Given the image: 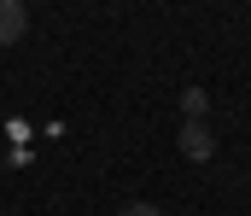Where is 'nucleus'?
<instances>
[{"label": "nucleus", "mask_w": 251, "mask_h": 216, "mask_svg": "<svg viewBox=\"0 0 251 216\" xmlns=\"http://www.w3.org/2000/svg\"><path fill=\"white\" fill-rule=\"evenodd\" d=\"M24 29H29V6L24 0H0V47L24 41Z\"/></svg>", "instance_id": "1"}, {"label": "nucleus", "mask_w": 251, "mask_h": 216, "mask_svg": "<svg viewBox=\"0 0 251 216\" xmlns=\"http://www.w3.org/2000/svg\"><path fill=\"white\" fill-rule=\"evenodd\" d=\"M181 152H187L193 164H204V158L216 152V135H210L204 123H181Z\"/></svg>", "instance_id": "2"}, {"label": "nucleus", "mask_w": 251, "mask_h": 216, "mask_svg": "<svg viewBox=\"0 0 251 216\" xmlns=\"http://www.w3.org/2000/svg\"><path fill=\"white\" fill-rule=\"evenodd\" d=\"M204 105H210V94H204V88H187V94H181V111H187V123H204Z\"/></svg>", "instance_id": "3"}, {"label": "nucleus", "mask_w": 251, "mask_h": 216, "mask_svg": "<svg viewBox=\"0 0 251 216\" xmlns=\"http://www.w3.org/2000/svg\"><path fill=\"white\" fill-rule=\"evenodd\" d=\"M123 216H164L158 205H123Z\"/></svg>", "instance_id": "4"}]
</instances>
